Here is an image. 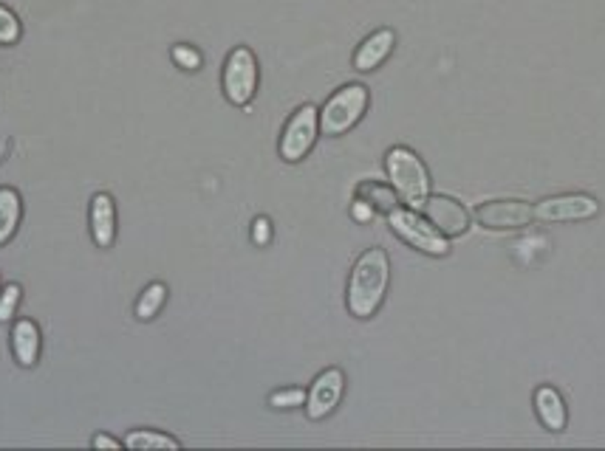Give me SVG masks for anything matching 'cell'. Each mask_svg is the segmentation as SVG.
Here are the masks:
<instances>
[{"instance_id":"obj_1","label":"cell","mask_w":605,"mask_h":451,"mask_svg":"<svg viewBox=\"0 0 605 451\" xmlns=\"http://www.w3.org/2000/svg\"><path fill=\"white\" fill-rule=\"evenodd\" d=\"M391 285V257L385 249H368L357 257V263L348 277V291H345V305L348 313L354 319H371L382 302H385Z\"/></svg>"},{"instance_id":"obj_2","label":"cell","mask_w":605,"mask_h":451,"mask_svg":"<svg viewBox=\"0 0 605 451\" xmlns=\"http://www.w3.org/2000/svg\"><path fill=\"white\" fill-rule=\"evenodd\" d=\"M385 172L399 201L422 212L424 201L430 198L433 181H430V172L424 167V161L419 158V153H413L410 147H391L385 153Z\"/></svg>"},{"instance_id":"obj_3","label":"cell","mask_w":605,"mask_h":451,"mask_svg":"<svg viewBox=\"0 0 605 451\" xmlns=\"http://www.w3.org/2000/svg\"><path fill=\"white\" fill-rule=\"evenodd\" d=\"M391 232L407 243L410 249H416L430 257H448L450 254V237H444L433 223H430L422 212L410 206H396L393 212L385 215Z\"/></svg>"},{"instance_id":"obj_4","label":"cell","mask_w":605,"mask_h":451,"mask_svg":"<svg viewBox=\"0 0 605 451\" xmlns=\"http://www.w3.org/2000/svg\"><path fill=\"white\" fill-rule=\"evenodd\" d=\"M368 88L365 85H345L337 93L328 96V102L320 110V133L323 136H345L351 127L365 116V110H368Z\"/></svg>"},{"instance_id":"obj_5","label":"cell","mask_w":605,"mask_h":451,"mask_svg":"<svg viewBox=\"0 0 605 451\" xmlns=\"http://www.w3.org/2000/svg\"><path fill=\"white\" fill-rule=\"evenodd\" d=\"M221 85H224V96L235 107H246L254 99L258 91V57L249 45H235L227 62L224 74H221Z\"/></svg>"},{"instance_id":"obj_6","label":"cell","mask_w":605,"mask_h":451,"mask_svg":"<svg viewBox=\"0 0 605 451\" xmlns=\"http://www.w3.org/2000/svg\"><path fill=\"white\" fill-rule=\"evenodd\" d=\"M317 133H320V110H317L314 105H300L292 113V119L283 127V136H280V144H278L280 158L289 161V164L302 161L311 153Z\"/></svg>"},{"instance_id":"obj_7","label":"cell","mask_w":605,"mask_h":451,"mask_svg":"<svg viewBox=\"0 0 605 451\" xmlns=\"http://www.w3.org/2000/svg\"><path fill=\"white\" fill-rule=\"evenodd\" d=\"M535 209V220L544 223H571V220H592L600 212V203L592 195L583 192H566V195H552L544 198Z\"/></svg>"},{"instance_id":"obj_8","label":"cell","mask_w":605,"mask_h":451,"mask_svg":"<svg viewBox=\"0 0 605 451\" xmlns=\"http://www.w3.org/2000/svg\"><path fill=\"white\" fill-rule=\"evenodd\" d=\"M345 395V373L340 367H328L311 381V390L306 395V415L309 421H323L340 407Z\"/></svg>"},{"instance_id":"obj_9","label":"cell","mask_w":605,"mask_h":451,"mask_svg":"<svg viewBox=\"0 0 605 451\" xmlns=\"http://www.w3.org/2000/svg\"><path fill=\"white\" fill-rule=\"evenodd\" d=\"M422 215L433 223L444 237L467 234L470 223H472L470 209L464 203H458L456 198H448V195H430L422 206Z\"/></svg>"},{"instance_id":"obj_10","label":"cell","mask_w":605,"mask_h":451,"mask_svg":"<svg viewBox=\"0 0 605 451\" xmlns=\"http://www.w3.org/2000/svg\"><path fill=\"white\" fill-rule=\"evenodd\" d=\"M475 220L484 229L509 232V229H523L535 220V209L523 201H487L475 209Z\"/></svg>"},{"instance_id":"obj_11","label":"cell","mask_w":605,"mask_h":451,"mask_svg":"<svg viewBox=\"0 0 605 451\" xmlns=\"http://www.w3.org/2000/svg\"><path fill=\"white\" fill-rule=\"evenodd\" d=\"M535 415H537V421L544 423V429H549V431H563L566 423H569L566 400L549 384L535 390Z\"/></svg>"},{"instance_id":"obj_12","label":"cell","mask_w":605,"mask_h":451,"mask_svg":"<svg viewBox=\"0 0 605 451\" xmlns=\"http://www.w3.org/2000/svg\"><path fill=\"white\" fill-rule=\"evenodd\" d=\"M91 234L100 249L114 246L117 240V206L114 198L105 195V192L91 198Z\"/></svg>"},{"instance_id":"obj_13","label":"cell","mask_w":605,"mask_h":451,"mask_svg":"<svg viewBox=\"0 0 605 451\" xmlns=\"http://www.w3.org/2000/svg\"><path fill=\"white\" fill-rule=\"evenodd\" d=\"M393 45H396V35H393V28H379L374 31L371 37H365L362 45L357 48V54H354V68L357 71H374L379 68L382 62H385L393 51Z\"/></svg>"},{"instance_id":"obj_14","label":"cell","mask_w":605,"mask_h":451,"mask_svg":"<svg viewBox=\"0 0 605 451\" xmlns=\"http://www.w3.org/2000/svg\"><path fill=\"white\" fill-rule=\"evenodd\" d=\"M12 350L20 367H35L40 356V328L31 319H18L12 328Z\"/></svg>"},{"instance_id":"obj_15","label":"cell","mask_w":605,"mask_h":451,"mask_svg":"<svg viewBox=\"0 0 605 451\" xmlns=\"http://www.w3.org/2000/svg\"><path fill=\"white\" fill-rule=\"evenodd\" d=\"M23 215V201L18 195V189L0 186V246L9 243L18 232V223Z\"/></svg>"},{"instance_id":"obj_16","label":"cell","mask_w":605,"mask_h":451,"mask_svg":"<svg viewBox=\"0 0 605 451\" xmlns=\"http://www.w3.org/2000/svg\"><path fill=\"white\" fill-rule=\"evenodd\" d=\"M357 198L368 201V203L376 209V215H388V212H393L396 206H399V195H396L391 184L362 181V184L357 186Z\"/></svg>"},{"instance_id":"obj_17","label":"cell","mask_w":605,"mask_h":451,"mask_svg":"<svg viewBox=\"0 0 605 451\" xmlns=\"http://www.w3.org/2000/svg\"><path fill=\"white\" fill-rule=\"evenodd\" d=\"M165 302H167V285L165 282H150L136 299V319H141V321L153 319L158 311L165 308Z\"/></svg>"},{"instance_id":"obj_18","label":"cell","mask_w":605,"mask_h":451,"mask_svg":"<svg viewBox=\"0 0 605 451\" xmlns=\"http://www.w3.org/2000/svg\"><path fill=\"white\" fill-rule=\"evenodd\" d=\"M127 448H179V440L153 429H136L125 438Z\"/></svg>"},{"instance_id":"obj_19","label":"cell","mask_w":605,"mask_h":451,"mask_svg":"<svg viewBox=\"0 0 605 451\" xmlns=\"http://www.w3.org/2000/svg\"><path fill=\"white\" fill-rule=\"evenodd\" d=\"M306 390L300 386H286V390H278L269 395V407L272 409H294V407H306Z\"/></svg>"},{"instance_id":"obj_20","label":"cell","mask_w":605,"mask_h":451,"mask_svg":"<svg viewBox=\"0 0 605 451\" xmlns=\"http://www.w3.org/2000/svg\"><path fill=\"white\" fill-rule=\"evenodd\" d=\"M173 62H176L179 68L184 71H198L201 68V51L196 45H187V43H179V45H173V51H170Z\"/></svg>"},{"instance_id":"obj_21","label":"cell","mask_w":605,"mask_h":451,"mask_svg":"<svg viewBox=\"0 0 605 451\" xmlns=\"http://www.w3.org/2000/svg\"><path fill=\"white\" fill-rule=\"evenodd\" d=\"M20 40V20L14 18V12L0 6V45H14Z\"/></svg>"},{"instance_id":"obj_22","label":"cell","mask_w":605,"mask_h":451,"mask_svg":"<svg viewBox=\"0 0 605 451\" xmlns=\"http://www.w3.org/2000/svg\"><path fill=\"white\" fill-rule=\"evenodd\" d=\"M23 297V288L18 282H9L4 288V294H0V321H9L14 316V311H18V302Z\"/></svg>"},{"instance_id":"obj_23","label":"cell","mask_w":605,"mask_h":451,"mask_svg":"<svg viewBox=\"0 0 605 451\" xmlns=\"http://www.w3.org/2000/svg\"><path fill=\"white\" fill-rule=\"evenodd\" d=\"M252 240H254V246H269V243H272V220H269V218H254Z\"/></svg>"},{"instance_id":"obj_24","label":"cell","mask_w":605,"mask_h":451,"mask_svg":"<svg viewBox=\"0 0 605 451\" xmlns=\"http://www.w3.org/2000/svg\"><path fill=\"white\" fill-rule=\"evenodd\" d=\"M374 215H376V209H374L368 201L354 198V203H351V218H354L357 223H368V220H374Z\"/></svg>"},{"instance_id":"obj_25","label":"cell","mask_w":605,"mask_h":451,"mask_svg":"<svg viewBox=\"0 0 605 451\" xmlns=\"http://www.w3.org/2000/svg\"><path fill=\"white\" fill-rule=\"evenodd\" d=\"M91 446H97V448H119V440L108 438V434H97V438L91 440Z\"/></svg>"}]
</instances>
